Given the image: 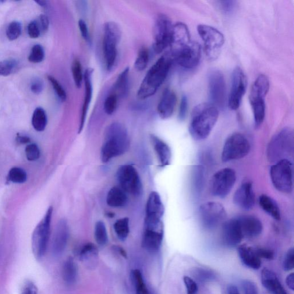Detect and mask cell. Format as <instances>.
I'll return each mask as SVG.
<instances>
[{"label": "cell", "mask_w": 294, "mask_h": 294, "mask_svg": "<svg viewBox=\"0 0 294 294\" xmlns=\"http://www.w3.org/2000/svg\"><path fill=\"white\" fill-rule=\"evenodd\" d=\"M219 116L217 108L211 103L197 105L193 109L189 132L196 140H203L210 136Z\"/></svg>", "instance_id": "6da1fadb"}, {"label": "cell", "mask_w": 294, "mask_h": 294, "mask_svg": "<svg viewBox=\"0 0 294 294\" xmlns=\"http://www.w3.org/2000/svg\"><path fill=\"white\" fill-rule=\"evenodd\" d=\"M129 145V137L126 127L121 123H112L105 131L101 152L102 162L107 163L125 154L128 150Z\"/></svg>", "instance_id": "7a4b0ae2"}, {"label": "cell", "mask_w": 294, "mask_h": 294, "mask_svg": "<svg viewBox=\"0 0 294 294\" xmlns=\"http://www.w3.org/2000/svg\"><path fill=\"white\" fill-rule=\"evenodd\" d=\"M173 60L171 55L162 56L148 71L137 91L141 100L148 98L156 93L167 78Z\"/></svg>", "instance_id": "3957f363"}, {"label": "cell", "mask_w": 294, "mask_h": 294, "mask_svg": "<svg viewBox=\"0 0 294 294\" xmlns=\"http://www.w3.org/2000/svg\"><path fill=\"white\" fill-rule=\"evenodd\" d=\"M270 80L264 74H261L255 80L251 87L250 102L252 106L255 126L263 124L265 116V97L270 90Z\"/></svg>", "instance_id": "277c9868"}, {"label": "cell", "mask_w": 294, "mask_h": 294, "mask_svg": "<svg viewBox=\"0 0 294 294\" xmlns=\"http://www.w3.org/2000/svg\"><path fill=\"white\" fill-rule=\"evenodd\" d=\"M294 136V131L290 127H285L276 134L267 149L269 161L277 162L283 159H289L290 155L293 154Z\"/></svg>", "instance_id": "5b68a950"}, {"label": "cell", "mask_w": 294, "mask_h": 294, "mask_svg": "<svg viewBox=\"0 0 294 294\" xmlns=\"http://www.w3.org/2000/svg\"><path fill=\"white\" fill-rule=\"evenodd\" d=\"M122 38V31L118 24L109 21L104 26L103 51L106 69L114 67L118 57V45Z\"/></svg>", "instance_id": "8992f818"}, {"label": "cell", "mask_w": 294, "mask_h": 294, "mask_svg": "<svg viewBox=\"0 0 294 294\" xmlns=\"http://www.w3.org/2000/svg\"><path fill=\"white\" fill-rule=\"evenodd\" d=\"M270 177L275 188L282 193L290 194L293 190V165L289 159L275 163L270 169Z\"/></svg>", "instance_id": "52a82bcc"}, {"label": "cell", "mask_w": 294, "mask_h": 294, "mask_svg": "<svg viewBox=\"0 0 294 294\" xmlns=\"http://www.w3.org/2000/svg\"><path fill=\"white\" fill-rule=\"evenodd\" d=\"M52 211V207H49L43 218L34 229L32 236V249L34 256L38 260L41 259L44 256L47 250L50 235Z\"/></svg>", "instance_id": "ba28073f"}, {"label": "cell", "mask_w": 294, "mask_h": 294, "mask_svg": "<svg viewBox=\"0 0 294 294\" xmlns=\"http://www.w3.org/2000/svg\"><path fill=\"white\" fill-rule=\"evenodd\" d=\"M197 31L204 41L205 54L208 58L210 61L217 59L224 44V35L215 28L205 24L199 25Z\"/></svg>", "instance_id": "9c48e42d"}, {"label": "cell", "mask_w": 294, "mask_h": 294, "mask_svg": "<svg viewBox=\"0 0 294 294\" xmlns=\"http://www.w3.org/2000/svg\"><path fill=\"white\" fill-rule=\"evenodd\" d=\"M164 225L162 219L145 217L142 246L148 252H157L164 240Z\"/></svg>", "instance_id": "30bf717a"}, {"label": "cell", "mask_w": 294, "mask_h": 294, "mask_svg": "<svg viewBox=\"0 0 294 294\" xmlns=\"http://www.w3.org/2000/svg\"><path fill=\"white\" fill-rule=\"evenodd\" d=\"M251 145L249 140L239 133H235L226 140L222 152V162L238 160L249 154Z\"/></svg>", "instance_id": "8fae6325"}, {"label": "cell", "mask_w": 294, "mask_h": 294, "mask_svg": "<svg viewBox=\"0 0 294 294\" xmlns=\"http://www.w3.org/2000/svg\"><path fill=\"white\" fill-rule=\"evenodd\" d=\"M236 181L235 170L225 168L215 172L210 182V190L216 197L225 198L231 192Z\"/></svg>", "instance_id": "7c38bea8"}, {"label": "cell", "mask_w": 294, "mask_h": 294, "mask_svg": "<svg viewBox=\"0 0 294 294\" xmlns=\"http://www.w3.org/2000/svg\"><path fill=\"white\" fill-rule=\"evenodd\" d=\"M173 26L167 16L158 17L154 27L153 49L160 54L171 44Z\"/></svg>", "instance_id": "4fadbf2b"}, {"label": "cell", "mask_w": 294, "mask_h": 294, "mask_svg": "<svg viewBox=\"0 0 294 294\" xmlns=\"http://www.w3.org/2000/svg\"><path fill=\"white\" fill-rule=\"evenodd\" d=\"M117 178L121 188L126 193L139 196L142 193L143 185L139 173L133 166L126 165L117 171Z\"/></svg>", "instance_id": "5bb4252c"}, {"label": "cell", "mask_w": 294, "mask_h": 294, "mask_svg": "<svg viewBox=\"0 0 294 294\" xmlns=\"http://www.w3.org/2000/svg\"><path fill=\"white\" fill-rule=\"evenodd\" d=\"M199 212L202 224L208 230L217 227L226 217L224 207L215 202H208L202 205Z\"/></svg>", "instance_id": "9a60e30c"}, {"label": "cell", "mask_w": 294, "mask_h": 294, "mask_svg": "<svg viewBox=\"0 0 294 294\" xmlns=\"http://www.w3.org/2000/svg\"><path fill=\"white\" fill-rule=\"evenodd\" d=\"M209 93L210 103L216 108L224 107L226 102V84L224 74L220 71H211L209 77Z\"/></svg>", "instance_id": "2e32d148"}, {"label": "cell", "mask_w": 294, "mask_h": 294, "mask_svg": "<svg viewBox=\"0 0 294 294\" xmlns=\"http://www.w3.org/2000/svg\"><path fill=\"white\" fill-rule=\"evenodd\" d=\"M173 61L186 69L194 68L199 64L201 58V48L198 42L191 41L179 51L170 54Z\"/></svg>", "instance_id": "e0dca14e"}, {"label": "cell", "mask_w": 294, "mask_h": 294, "mask_svg": "<svg viewBox=\"0 0 294 294\" xmlns=\"http://www.w3.org/2000/svg\"><path fill=\"white\" fill-rule=\"evenodd\" d=\"M247 78L239 67L234 69L232 77V86L228 105L230 109L236 111L240 107L247 88Z\"/></svg>", "instance_id": "ac0fdd59"}, {"label": "cell", "mask_w": 294, "mask_h": 294, "mask_svg": "<svg viewBox=\"0 0 294 294\" xmlns=\"http://www.w3.org/2000/svg\"><path fill=\"white\" fill-rule=\"evenodd\" d=\"M244 238L237 218L229 219L224 222L222 229V239L226 246H238Z\"/></svg>", "instance_id": "d6986e66"}, {"label": "cell", "mask_w": 294, "mask_h": 294, "mask_svg": "<svg viewBox=\"0 0 294 294\" xmlns=\"http://www.w3.org/2000/svg\"><path fill=\"white\" fill-rule=\"evenodd\" d=\"M233 203L244 210H251L255 204V194L252 184L247 182L241 185L234 194Z\"/></svg>", "instance_id": "ffe728a7"}, {"label": "cell", "mask_w": 294, "mask_h": 294, "mask_svg": "<svg viewBox=\"0 0 294 294\" xmlns=\"http://www.w3.org/2000/svg\"><path fill=\"white\" fill-rule=\"evenodd\" d=\"M191 37L188 27L185 23H177L173 26L171 44V54L179 50L191 42Z\"/></svg>", "instance_id": "44dd1931"}, {"label": "cell", "mask_w": 294, "mask_h": 294, "mask_svg": "<svg viewBox=\"0 0 294 294\" xmlns=\"http://www.w3.org/2000/svg\"><path fill=\"white\" fill-rule=\"evenodd\" d=\"M69 236V226L65 219L60 220L55 229L52 240V253L59 256L65 250Z\"/></svg>", "instance_id": "7402d4cb"}, {"label": "cell", "mask_w": 294, "mask_h": 294, "mask_svg": "<svg viewBox=\"0 0 294 294\" xmlns=\"http://www.w3.org/2000/svg\"><path fill=\"white\" fill-rule=\"evenodd\" d=\"M244 237L255 238L263 231V224L257 218L251 215H244L237 218Z\"/></svg>", "instance_id": "603a6c76"}, {"label": "cell", "mask_w": 294, "mask_h": 294, "mask_svg": "<svg viewBox=\"0 0 294 294\" xmlns=\"http://www.w3.org/2000/svg\"><path fill=\"white\" fill-rule=\"evenodd\" d=\"M93 70L87 69L84 74V81L85 86V94L84 104L82 109V113L80 119L79 126V133L82 132L86 122V117L89 108V106L93 97V83H92V76H93Z\"/></svg>", "instance_id": "cb8c5ba5"}, {"label": "cell", "mask_w": 294, "mask_h": 294, "mask_svg": "<svg viewBox=\"0 0 294 294\" xmlns=\"http://www.w3.org/2000/svg\"><path fill=\"white\" fill-rule=\"evenodd\" d=\"M176 101L175 92L170 88H166L157 108L158 115L161 119H168L171 118L174 112Z\"/></svg>", "instance_id": "d4e9b609"}, {"label": "cell", "mask_w": 294, "mask_h": 294, "mask_svg": "<svg viewBox=\"0 0 294 294\" xmlns=\"http://www.w3.org/2000/svg\"><path fill=\"white\" fill-rule=\"evenodd\" d=\"M262 285L271 294H288L280 282L277 275L269 269L265 268L261 271Z\"/></svg>", "instance_id": "484cf974"}, {"label": "cell", "mask_w": 294, "mask_h": 294, "mask_svg": "<svg viewBox=\"0 0 294 294\" xmlns=\"http://www.w3.org/2000/svg\"><path fill=\"white\" fill-rule=\"evenodd\" d=\"M146 210V217L162 219L165 213V207L158 193L152 191L150 194Z\"/></svg>", "instance_id": "4316f807"}, {"label": "cell", "mask_w": 294, "mask_h": 294, "mask_svg": "<svg viewBox=\"0 0 294 294\" xmlns=\"http://www.w3.org/2000/svg\"><path fill=\"white\" fill-rule=\"evenodd\" d=\"M238 253L240 260L247 267L255 270L261 267V258L253 248L243 244L239 247Z\"/></svg>", "instance_id": "83f0119b"}, {"label": "cell", "mask_w": 294, "mask_h": 294, "mask_svg": "<svg viewBox=\"0 0 294 294\" xmlns=\"http://www.w3.org/2000/svg\"><path fill=\"white\" fill-rule=\"evenodd\" d=\"M151 140L161 167L165 168L168 166L171 163L172 156L171 149L168 145L154 134H151Z\"/></svg>", "instance_id": "f1b7e54d"}, {"label": "cell", "mask_w": 294, "mask_h": 294, "mask_svg": "<svg viewBox=\"0 0 294 294\" xmlns=\"http://www.w3.org/2000/svg\"><path fill=\"white\" fill-rule=\"evenodd\" d=\"M80 260L89 268L96 265L98 258L97 248L92 243H88L81 249L80 253Z\"/></svg>", "instance_id": "f546056e"}, {"label": "cell", "mask_w": 294, "mask_h": 294, "mask_svg": "<svg viewBox=\"0 0 294 294\" xmlns=\"http://www.w3.org/2000/svg\"><path fill=\"white\" fill-rule=\"evenodd\" d=\"M127 201L126 194L122 188L113 187L109 191L106 197V203L113 208L125 207Z\"/></svg>", "instance_id": "4dcf8cb0"}, {"label": "cell", "mask_w": 294, "mask_h": 294, "mask_svg": "<svg viewBox=\"0 0 294 294\" xmlns=\"http://www.w3.org/2000/svg\"><path fill=\"white\" fill-rule=\"evenodd\" d=\"M258 203L262 210L271 217L280 220L281 219V211L276 202L270 197L267 195H261L258 199Z\"/></svg>", "instance_id": "1f68e13d"}, {"label": "cell", "mask_w": 294, "mask_h": 294, "mask_svg": "<svg viewBox=\"0 0 294 294\" xmlns=\"http://www.w3.org/2000/svg\"><path fill=\"white\" fill-rule=\"evenodd\" d=\"M63 278L67 285L75 283L78 276V267L73 258H67L64 263L62 270Z\"/></svg>", "instance_id": "d6a6232c"}, {"label": "cell", "mask_w": 294, "mask_h": 294, "mask_svg": "<svg viewBox=\"0 0 294 294\" xmlns=\"http://www.w3.org/2000/svg\"><path fill=\"white\" fill-rule=\"evenodd\" d=\"M130 281L135 290L136 294H157L149 290L144 282L143 275L139 270L131 271Z\"/></svg>", "instance_id": "836d02e7"}, {"label": "cell", "mask_w": 294, "mask_h": 294, "mask_svg": "<svg viewBox=\"0 0 294 294\" xmlns=\"http://www.w3.org/2000/svg\"><path fill=\"white\" fill-rule=\"evenodd\" d=\"M129 68L126 67L120 74L115 84V88L120 96L126 97L129 90Z\"/></svg>", "instance_id": "e575fe53"}, {"label": "cell", "mask_w": 294, "mask_h": 294, "mask_svg": "<svg viewBox=\"0 0 294 294\" xmlns=\"http://www.w3.org/2000/svg\"><path fill=\"white\" fill-rule=\"evenodd\" d=\"M47 124V115L44 110L42 108L35 109L32 118V125L34 129L38 132H42L45 129Z\"/></svg>", "instance_id": "d590c367"}, {"label": "cell", "mask_w": 294, "mask_h": 294, "mask_svg": "<svg viewBox=\"0 0 294 294\" xmlns=\"http://www.w3.org/2000/svg\"><path fill=\"white\" fill-rule=\"evenodd\" d=\"M113 227L118 238L121 240H125L129 233V218L125 217L118 219L115 223Z\"/></svg>", "instance_id": "8d00e7d4"}, {"label": "cell", "mask_w": 294, "mask_h": 294, "mask_svg": "<svg viewBox=\"0 0 294 294\" xmlns=\"http://www.w3.org/2000/svg\"><path fill=\"white\" fill-rule=\"evenodd\" d=\"M27 175L25 170L20 168L15 167L9 170L7 181L14 183H23L26 182Z\"/></svg>", "instance_id": "74e56055"}, {"label": "cell", "mask_w": 294, "mask_h": 294, "mask_svg": "<svg viewBox=\"0 0 294 294\" xmlns=\"http://www.w3.org/2000/svg\"><path fill=\"white\" fill-rule=\"evenodd\" d=\"M94 237L95 241L100 246H105L108 242L107 230L103 222L98 221L95 225Z\"/></svg>", "instance_id": "f35d334b"}, {"label": "cell", "mask_w": 294, "mask_h": 294, "mask_svg": "<svg viewBox=\"0 0 294 294\" xmlns=\"http://www.w3.org/2000/svg\"><path fill=\"white\" fill-rule=\"evenodd\" d=\"M149 62V53L148 49L142 48L140 49L135 61L134 66V69L139 72H141L146 69Z\"/></svg>", "instance_id": "ab89813d"}, {"label": "cell", "mask_w": 294, "mask_h": 294, "mask_svg": "<svg viewBox=\"0 0 294 294\" xmlns=\"http://www.w3.org/2000/svg\"><path fill=\"white\" fill-rule=\"evenodd\" d=\"M72 70L74 83L77 87L80 88L82 86L84 75L82 65L79 60H74L72 64Z\"/></svg>", "instance_id": "60d3db41"}, {"label": "cell", "mask_w": 294, "mask_h": 294, "mask_svg": "<svg viewBox=\"0 0 294 294\" xmlns=\"http://www.w3.org/2000/svg\"><path fill=\"white\" fill-rule=\"evenodd\" d=\"M18 63L15 59H9L0 62V76L6 77L15 72Z\"/></svg>", "instance_id": "b9f144b4"}, {"label": "cell", "mask_w": 294, "mask_h": 294, "mask_svg": "<svg viewBox=\"0 0 294 294\" xmlns=\"http://www.w3.org/2000/svg\"><path fill=\"white\" fill-rule=\"evenodd\" d=\"M118 95L116 93L110 94L106 97L104 102V111L106 114L112 115L118 108Z\"/></svg>", "instance_id": "7bdbcfd3"}, {"label": "cell", "mask_w": 294, "mask_h": 294, "mask_svg": "<svg viewBox=\"0 0 294 294\" xmlns=\"http://www.w3.org/2000/svg\"><path fill=\"white\" fill-rule=\"evenodd\" d=\"M6 37L10 41H13L19 38L21 34V25L17 21H13L9 24L6 30Z\"/></svg>", "instance_id": "ee69618b"}, {"label": "cell", "mask_w": 294, "mask_h": 294, "mask_svg": "<svg viewBox=\"0 0 294 294\" xmlns=\"http://www.w3.org/2000/svg\"><path fill=\"white\" fill-rule=\"evenodd\" d=\"M204 179V168L201 166H197L194 168L193 183L197 191H200L203 186Z\"/></svg>", "instance_id": "f6af8a7d"}, {"label": "cell", "mask_w": 294, "mask_h": 294, "mask_svg": "<svg viewBox=\"0 0 294 294\" xmlns=\"http://www.w3.org/2000/svg\"><path fill=\"white\" fill-rule=\"evenodd\" d=\"M44 58V49L40 44L35 45L31 49L28 61L34 63H40Z\"/></svg>", "instance_id": "bcb514c9"}, {"label": "cell", "mask_w": 294, "mask_h": 294, "mask_svg": "<svg viewBox=\"0 0 294 294\" xmlns=\"http://www.w3.org/2000/svg\"><path fill=\"white\" fill-rule=\"evenodd\" d=\"M48 80L50 82L53 88H54L55 93L57 94L58 97L60 100L62 101H65L67 98V94L66 91L64 89L61 84L56 80L54 77L51 76H48Z\"/></svg>", "instance_id": "7dc6e473"}, {"label": "cell", "mask_w": 294, "mask_h": 294, "mask_svg": "<svg viewBox=\"0 0 294 294\" xmlns=\"http://www.w3.org/2000/svg\"><path fill=\"white\" fill-rule=\"evenodd\" d=\"M26 155L28 161L33 162L40 158L41 152L37 144H28L26 148Z\"/></svg>", "instance_id": "c3c4849f"}, {"label": "cell", "mask_w": 294, "mask_h": 294, "mask_svg": "<svg viewBox=\"0 0 294 294\" xmlns=\"http://www.w3.org/2000/svg\"><path fill=\"white\" fill-rule=\"evenodd\" d=\"M194 275L195 277L202 282L211 281L215 278V275L212 272L202 268H197L194 272Z\"/></svg>", "instance_id": "681fc988"}, {"label": "cell", "mask_w": 294, "mask_h": 294, "mask_svg": "<svg viewBox=\"0 0 294 294\" xmlns=\"http://www.w3.org/2000/svg\"><path fill=\"white\" fill-rule=\"evenodd\" d=\"M294 267V250L293 248L289 250L283 262V267L286 271L293 270Z\"/></svg>", "instance_id": "f907efd6"}, {"label": "cell", "mask_w": 294, "mask_h": 294, "mask_svg": "<svg viewBox=\"0 0 294 294\" xmlns=\"http://www.w3.org/2000/svg\"><path fill=\"white\" fill-rule=\"evenodd\" d=\"M183 281L186 288L187 294H197L198 290L197 283L189 276H185Z\"/></svg>", "instance_id": "816d5d0a"}, {"label": "cell", "mask_w": 294, "mask_h": 294, "mask_svg": "<svg viewBox=\"0 0 294 294\" xmlns=\"http://www.w3.org/2000/svg\"><path fill=\"white\" fill-rule=\"evenodd\" d=\"M256 252L259 257L265 258L267 260L274 259L275 253L273 251L264 249V248H256L255 249Z\"/></svg>", "instance_id": "f5cc1de1"}, {"label": "cell", "mask_w": 294, "mask_h": 294, "mask_svg": "<svg viewBox=\"0 0 294 294\" xmlns=\"http://www.w3.org/2000/svg\"><path fill=\"white\" fill-rule=\"evenodd\" d=\"M187 109H188V100L185 95H183L181 101H180L179 110L178 118L180 120H185L187 115Z\"/></svg>", "instance_id": "db71d44e"}, {"label": "cell", "mask_w": 294, "mask_h": 294, "mask_svg": "<svg viewBox=\"0 0 294 294\" xmlns=\"http://www.w3.org/2000/svg\"><path fill=\"white\" fill-rule=\"evenodd\" d=\"M36 21L41 33L44 34L47 31L49 27V20L48 17L44 15H42Z\"/></svg>", "instance_id": "11a10c76"}, {"label": "cell", "mask_w": 294, "mask_h": 294, "mask_svg": "<svg viewBox=\"0 0 294 294\" xmlns=\"http://www.w3.org/2000/svg\"><path fill=\"white\" fill-rule=\"evenodd\" d=\"M242 286L244 294H258L257 287L253 282L244 281Z\"/></svg>", "instance_id": "9f6ffc18"}, {"label": "cell", "mask_w": 294, "mask_h": 294, "mask_svg": "<svg viewBox=\"0 0 294 294\" xmlns=\"http://www.w3.org/2000/svg\"><path fill=\"white\" fill-rule=\"evenodd\" d=\"M28 33L31 38L36 39L40 37L41 33L36 21H32V22L28 24Z\"/></svg>", "instance_id": "6f0895ef"}, {"label": "cell", "mask_w": 294, "mask_h": 294, "mask_svg": "<svg viewBox=\"0 0 294 294\" xmlns=\"http://www.w3.org/2000/svg\"><path fill=\"white\" fill-rule=\"evenodd\" d=\"M21 294H38V289L33 282L27 281L23 285Z\"/></svg>", "instance_id": "680465c9"}, {"label": "cell", "mask_w": 294, "mask_h": 294, "mask_svg": "<svg viewBox=\"0 0 294 294\" xmlns=\"http://www.w3.org/2000/svg\"><path fill=\"white\" fill-rule=\"evenodd\" d=\"M79 27L81 35L85 41L89 40V33L86 22L83 20H80L79 21Z\"/></svg>", "instance_id": "91938a15"}, {"label": "cell", "mask_w": 294, "mask_h": 294, "mask_svg": "<svg viewBox=\"0 0 294 294\" xmlns=\"http://www.w3.org/2000/svg\"><path fill=\"white\" fill-rule=\"evenodd\" d=\"M31 91L35 94L41 93L42 89V84L41 81H36L32 83L31 86Z\"/></svg>", "instance_id": "94428289"}, {"label": "cell", "mask_w": 294, "mask_h": 294, "mask_svg": "<svg viewBox=\"0 0 294 294\" xmlns=\"http://www.w3.org/2000/svg\"><path fill=\"white\" fill-rule=\"evenodd\" d=\"M220 5L222 10H225V12L231 11V10L234 8L235 5V1H220Z\"/></svg>", "instance_id": "6125c7cd"}, {"label": "cell", "mask_w": 294, "mask_h": 294, "mask_svg": "<svg viewBox=\"0 0 294 294\" xmlns=\"http://www.w3.org/2000/svg\"><path fill=\"white\" fill-rule=\"evenodd\" d=\"M16 141L18 144H29L31 142V139L29 137L21 135L19 133L17 134Z\"/></svg>", "instance_id": "be15d7a7"}, {"label": "cell", "mask_w": 294, "mask_h": 294, "mask_svg": "<svg viewBox=\"0 0 294 294\" xmlns=\"http://www.w3.org/2000/svg\"><path fill=\"white\" fill-rule=\"evenodd\" d=\"M286 284L289 287L290 289L294 290V273L290 274L286 278Z\"/></svg>", "instance_id": "e7e4bbea"}, {"label": "cell", "mask_w": 294, "mask_h": 294, "mask_svg": "<svg viewBox=\"0 0 294 294\" xmlns=\"http://www.w3.org/2000/svg\"><path fill=\"white\" fill-rule=\"evenodd\" d=\"M228 294H240V293L236 286L231 285L228 287Z\"/></svg>", "instance_id": "03108f58"}, {"label": "cell", "mask_w": 294, "mask_h": 294, "mask_svg": "<svg viewBox=\"0 0 294 294\" xmlns=\"http://www.w3.org/2000/svg\"><path fill=\"white\" fill-rule=\"evenodd\" d=\"M39 5L42 7H46L47 6V1H35Z\"/></svg>", "instance_id": "003e7915"}]
</instances>
